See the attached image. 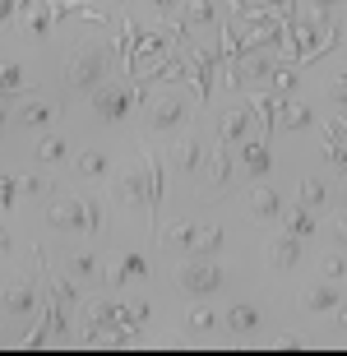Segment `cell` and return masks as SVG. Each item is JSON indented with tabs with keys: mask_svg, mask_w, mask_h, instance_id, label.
<instances>
[{
	"mask_svg": "<svg viewBox=\"0 0 347 356\" xmlns=\"http://www.w3.org/2000/svg\"><path fill=\"white\" fill-rule=\"evenodd\" d=\"M134 97H139V88H134V83H102V88L93 92V111L102 120H120V116H130Z\"/></svg>",
	"mask_w": 347,
	"mask_h": 356,
	"instance_id": "obj_3",
	"label": "cell"
},
{
	"mask_svg": "<svg viewBox=\"0 0 347 356\" xmlns=\"http://www.w3.org/2000/svg\"><path fill=\"white\" fill-rule=\"evenodd\" d=\"M0 125H5V111H0Z\"/></svg>",
	"mask_w": 347,
	"mask_h": 356,
	"instance_id": "obj_45",
	"label": "cell"
},
{
	"mask_svg": "<svg viewBox=\"0 0 347 356\" xmlns=\"http://www.w3.org/2000/svg\"><path fill=\"white\" fill-rule=\"evenodd\" d=\"M227 329L232 333H255V329H259V310H255V305H245V301H236L227 310Z\"/></svg>",
	"mask_w": 347,
	"mask_h": 356,
	"instance_id": "obj_21",
	"label": "cell"
},
{
	"mask_svg": "<svg viewBox=\"0 0 347 356\" xmlns=\"http://www.w3.org/2000/svg\"><path fill=\"white\" fill-rule=\"evenodd\" d=\"M282 222H287V236H296V241H310L320 227H315V218H310V209L306 204H296V209H287L282 213Z\"/></svg>",
	"mask_w": 347,
	"mask_h": 356,
	"instance_id": "obj_17",
	"label": "cell"
},
{
	"mask_svg": "<svg viewBox=\"0 0 347 356\" xmlns=\"http://www.w3.org/2000/svg\"><path fill=\"white\" fill-rule=\"evenodd\" d=\"M264 259H268L273 268H296V264H301V241L282 232V236H273V241H268Z\"/></svg>",
	"mask_w": 347,
	"mask_h": 356,
	"instance_id": "obj_9",
	"label": "cell"
},
{
	"mask_svg": "<svg viewBox=\"0 0 347 356\" xmlns=\"http://www.w3.org/2000/svg\"><path fill=\"white\" fill-rule=\"evenodd\" d=\"M236 153H241V167H245L255 181H264L268 167H273V158H268V144H264V139H245Z\"/></svg>",
	"mask_w": 347,
	"mask_h": 356,
	"instance_id": "obj_8",
	"label": "cell"
},
{
	"mask_svg": "<svg viewBox=\"0 0 347 356\" xmlns=\"http://www.w3.org/2000/svg\"><path fill=\"white\" fill-rule=\"evenodd\" d=\"M292 5H296V0H268V10H278L282 19H292Z\"/></svg>",
	"mask_w": 347,
	"mask_h": 356,
	"instance_id": "obj_39",
	"label": "cell"
},
{
	"mask_svg": "<svg viewBox=\"0 0 347 356\" xmlns=\"http://www.w3.org/2000/svg\"><path fill=\"white\" fill-rule=\"evenodd\" d=\"M19 190H24V195H47L51 185L42 181V176H19Z\"/></svg>",
	"mask_w": 347,
	"mask_h": 356,
	"instance_id": "obj_35",
	"label": "cell"
},
{
	"mask_svg": "<svg viewBox=\"0 0 347 356\" xmlns=\"http://www.w3.org/2000/svg\"><path fill=\"white\" fill-rule=\"evenodd\" d=\"M19 120H24L28 130H42V125H51V120H56V106L51 102H33V106L19 111Z\"/></svg>",
	"mask_w": 347,
	"mask_h": 356,
	"instance_id": "obj_24",
	"label": "cell"
},
{
	"mask_svg": "<svg viewBox=\"0 0 347 356\" xmlns=\"http://www.w3.org/2000/svg\"><path fill=\"white\" fill-rule=\"evenodd\" d=\"M0 254H10V232L0 227Z\"/></svg>",
	"mask_w": 347,
	"mask_h": 356,
	"instance_id": "obj_40",
	"label": "cell"
},
{
	"mask_svg": "<svg viewBox=\"0 0 347 356\" xmlns=\"http://www.w3.org/2000/svg\"><path fill=\"white\" fill-rule=\"evenodd\" d=\"M320 273L324 277H343L347 273V259H343V254H324V259H320Z\"/></svg>",
	"mask_w": 347,
	"mask_h": 356,
	"instance_id": "obj_33",
	"label": "cell"
},
{
	"mask_svg": "<svg viewBox=\"0 0 347 356\" xmlns=\"http://www.w3.org/2000/svg\"><path fill=\"white\" fill-rule=\"evenodd\" d=\"M107 65H111V47H88L65 65V79L74 88H93L97 79H107Z\"/></svg>",
	"mask_w": 347,
	"mask_h": 356,
	"instance_id": "obj_2",
	"label": "cell"
},
{
	"mask_svg": "<svg viewBox=\"0 0 347 356\" xmlns=\"http://www.w3.org/2000/svg\"><path fill=\"white\" fill-rule=\"evenodd\" d=\"M144 273H148V259L139 250H125V254H120V268L111 273V287H125L130 277H144Z\"/></svg>",
	"mask_w": 347,
	"mask_h": 356,
	"instance_id": "obj_19",
	"label": "cell"
},
{
	"mask_svg": "<svg viewBox=\"0 0 347 356\" xmlns=\"http://www.w3.org/2000/svg\"><path fill=\"white\" fill-rule=\"evenodd\" d=\"M19 83H24V65H19V60H5V65H0V92H14Z\"/></svg>",
	"mask_w": 347,
	"mask_h": 356,
	"instance_id": "obj_30",
	"label": "cell"
},
{
	"mask_svg": "<svg viewBox=\"0 0 347 356\" xmlns=\"http://www.w3.org/2000/svg\"><path fill=\"white\" fill-rule=\"evenodd\" d=\"M250 139V111L245 106H232L227 116H223V144H245Z\"/></svg>",
	"mask_w": 347,
	"mask_h": 356,
	"instance_id": "obj_12",
	"label": "cell"
},
{
	"mask_svg": "<svg viewBox=\"0 0 347 356\" xmlns=\"http://www.w3.org/2000/svg\"><path fill=\"white\" fill-rule=\"evenodd\" d=\"M324 144H329V148L347 144V116H334L329 125H324Z\"/></svg>",
	"mask_w": 347,
	"mask_h": 356,
	"instance_id": "obj_31",
	"label": "cell"
},
{
	"mask_svg": "<svg viewBox=\"0 0 347 356\" xmlns=\"http://www.w3.org/2000/svg\"><path fill=\"white\" fill-rule=\"evenodd\" d=\"M65 153H70V148H65V139H60V134H47V139L38 144V158L42 162H60Z\"/></svg>",
	"mask_w": 347,
	"mask_h": 356,
	"instance_id": "obj_28",
	"label": "cell"
},
{
	"mask_svg": "<svg viewBox=\"0 0 347 356\" xmlns=\"http://www.w3.org/2000/svg\"><path fill=\"white\" fill-rule=\"evenodd\" d=\"M195 236H200V222H190V218H176V222H167V232H162V245H172V250H186V254H190Z\"/></svg>",
	"mask_w": 347,
	"mask_h": 356,
	"instance_id": "obj_13",
	"label": "cell"
},
{
	"mask_svg": "<svg viewBox=\"0 0 347 356\" xmlns=\"http://www.w3.org/2000/svg\"><path fill=\"white\" fill-rule=\"evenodd\" d=\"M172 162H176V172H200V162H204V144L195 139V134H186V139L176 144Z\"/></svg>",
	"mask_w": 347,
	"mask_h": 356,
	"instance_id": "obj_16",
	"label": "cell"
},
{
	"mask_svg": "<svg viewBox=\"0 0 347 356\" xmlns=\"http://www.w3.org/2000/svg\"><path fill=\"white\" fill-rule=\"evenodd\" d=\"M245 209H250V218H259V222H282V199L273 195V190H264V185L250 190V204H245Z\"/></svg>",
	"mask_w": 347,
	"mask_h": 356,
	"instance_id": "obj_10",
	"label": "cell"
},
{
	"mask_svg": "<svg viewBox=\"0 0 347 356\" xmlns=\"http://www.w3.org/2000/svg\"><path fill=\"white\" fill-rule=\"evenodd\" d=\"M83 213H88V236H97V232H102V199L88 195L83 199Z\"/></svg>",
	"mask_w": 347,
	"mask_h": 356,
	"instance_id": "obj_32",
	"label": "cell"
},
{
	"mask_svg": "<svg viewBox=\"0 0 347 356\" xmlns=\"http://www.w3.org/2000/svg\"><path fill=\"white\" fill-rule=\"evenodd\" d=\"M315 5H347V0H315Z\"/></svg>",
	"mask_w": 347,
	"mask_h": 356,
	"instance_id": "obj_43",
	"label": "cell"
},
{
	"mask_svg": "<svg viewBox=\"0 0 347 356\" xmlns=\"http://www.w3.org/2000/svg\"><path fill=\"white\" fill-rule=\"evenodd\" d=\"M33 305H38V287H33V282H14V287L0 296V310H5V315H28Z\"/></svg>",
	"mask_w": 347,
	"mask_h": 356,
	"instance_id": "obj_11",
	"label": "cell"
},
{
	"mask_svg": "<svg viewBox=\"0 0 347 356\" xmlns=\"http://www.w3.org/2000/svg\"><path fill=\"white\" fill-rule=\"evenodd\" d=\"M186 65H190V83H195V88H200V97L209 102V97H213V56L195 47V51L186 56Z\"/></svg>",
	"mask_w": 347,
	"mask_h": 356,
	"instance_id": "obj_7",
	"label": "cell"
},
{
	"mask_svg": "<svg viewBox=\"0 0 347 356\" xmlns=\"http://www.w3.org/2000/svg\"><path fill=\"white\" fill-rule=\"evenodd\" d=\"M334 97H338V106L347 111V74H338V79H334Z\"/></svg>",
	"mask_w": 347,
	"mask_h": 356,
	"instance_id": "obj_37",
	"label": "cell"
},
{
	"mask_svg": "<svg viewBox=\"0 0 347 356\" xmlns=\"http://www.w3.org/2000/svg\"><path fill=\"white\" fill-rule=\"evenodd\" d=\"M51 24H56L51 5H38V10H28V14H24V38H28V42H47Z\"/></svg>",
	"mask_w": 347,
	"mask_h": 356,
	"instance_id": "obj_14",
	"label": "cell"
},
{
	"mask_svg": "<svg viewBox=\"0 0 347 356\" xmlns=\"http://www.w3.org/2000/svg\"><path fill=\"white\" fill-rule=\"evenodd\" d=\"M144 162V158H139ZM116 199L125 204L130 213H148V167L139 172V167H130V172H120L116 181Z\"/></svg>",
	"mask_w": 347,
	"mask_h": 356,
	"instance_id": "obj_4",
	"label": "cell"
},
{
	"mask_svg": "<svg viewBox=\"0 0 347 356\" xmlns=\"http://www.w3.org/2000/svg\"><path fill=\"white\" fill-rule=\"evenodd\" d=\"M218 315H213V305H190L186 310V333H213Z\"/></svg>",
	"mask_w": 347,
	"mask_h": 356,
	"instance_id": "obj_22",
	"label": "cell"
},
{
	"mask_svg": "<svg viewBox=\"0 0 347 356\" xmlns=\"http://www.w3.org/2000/svg\"><path fill=\"white\" fill-rule=\"evenodd\" d=\"M329 162H334L338 172H347V144H338V148H329Z\"/></svg>",
	"mask_w": 347,
	"mask_h": 356,
	"instance_id": "obj_36",
	"label": "cell"
},
{
	"mask_svg": "<svg viewBox=\"0 0 347 356\" xmlns=\"http://www.w3.org/2000/svg\"><path fill=\"white\" fill-rule=\"evenodd\" d=\"M14 14H19V0H0V24H10Z\"/></svg>",
	"mask_w": 347,
	"mask_h": 356,
	"instance_id": "obj_38",
	"label": "cell"
},
{
	"mask_svg": "<svg viewBox=\"0 0 347 356\" xmlns=\"http://www.w3.org/2000/svg\"><path fill=\"white\" fill-rule=\"evenodd\" d=\"M186 116H190V106L181 102L176 92H162L158 102H153V130H158V134L176 130V125H181V120H186Z\"/></svg>",
	"mask_w": 347,
	"mask_h": 356,
	"instance_id": "obj_5",
	"label": "cell"
},
{
	"mask_svg": "<svg viewBox=\"0 0 347 356\" xmlns=\"http://www.w3.org/2000/svg\"><path fill=\"white\" fill-rule=\"evenodd\" d=\"M19 195H24V190H19V176L0 172V218H5V213H10L14 204H19Z\"/></svg>",
	"mask_w": 347,
	"mask_h": 356,
	"instance_id": "obj_25",
	"label": "cell"
},
{
	"mask_svg": "<svg viewBox=\"0 0 347 356\" xmlns=\"http://www.w3.org/2000/svg\"><path fill=\"white\" fill-rule=\"evenodd\" d=\"M268 79H273V92H278V97H287V92L296 88V70L292 65H273V74H268Z\"/></svg>",
	"mask_w": 347,
	"mask_h": 356,
	"instance_id": "obj_29",
	"label": "cell"
},
{
	"mask_svg": "<svg viewBox=\"0 0 347 356\" xmlns=\"http://www.w3.org/2000/svg\"><path fill=\"white\" fill-rule=\"evenodd\" d=\"M223 250V227H200V236L190 245V259H213Z\"/></svg>",
	"mask_w": 347,
	"mask_h": 356,
	"instance_id": "obj_20",
	"label": "cell"
},
{
	"mask_svg": "<svg viewBox=\"0 0 347 356\" xmlns=\"http://www.w3.org/2000/svg\"><path fill=\"white\" fill-rule=\"evenodd\" d=\"M338 329L347 333V305H338Z\"/></svg>",
	"mask_w": 347,
	"mask_h": 356,
	"instance_id": "obj_41",
	"label": "cell"
},
{
	"mask_svg": "<svg viewBox=\"0 0 347 356\" xmlns=\"http://www.w3.org/2000/svg\"><path fill=\"white\" fill-rule=\"evenodd\" d=\"M74 273L79 277H97V254H88V250L74 254Z\"/></svg>",
	"mask_w": 347,
	"mask_h": 356,
	"instance_id": "obj_34",
	"label": "cell"
},
{
	"mask_svg": "<svg viewBox=\"0 0 347 356\" xmlns=\"http://www.w3.org/2000/svg\"><path fill=\"white\" fill-rule=\"evenodd\" d=\"M111 5H125V0H111Z\"/></svg>",
	"mask_w": 347,
	"mask_h": 356,
	"instance_id": "obj_46",
	"label": "cell"
},
{
	"mask_svg": "<svg viewBox=\"0 0 347 356\" xmlns=\"http://www.w3.org/2000/svg\"><path fill=\"white\" fill-rule=\"evenodd\" d=\"M334 241H338V245H347V227H338V232H334Z\"/></svg>",
	"mask_w": 347,
	"mask_h": 356,
	"instance_id": "obj_42",
	"label": "cell"
},
{
	"mask_svg": "<svg viewBox=\"0 0 347 356\" xmlns=\"http://www.w3.org/2000/svg\"><path fill=\"white\" fill-rule=\"evenodd\" d=\"M186 24L190 28H209L213 24V0H190L186 5Z\"/></svg>",
	"mask_w": 347,
	"mask_h": 356,
	"instance_id": "obj_26",
	"label": "cell"
},
{
	"mask_svg": "<svg viewBox=\"0 0 347 356\" xmlns=\"http://www.w3.org/2000/svg\"><path fill=\"white\" fill-rule=\"evenodd\" d=\"M301 305H306L310 315H329V310H338L343 301H338L334 287H306V291H301Z\"/></svg>",
	"mask_w": 347,
	"mask_h": 356,
	"instance_id": "obj_18",
	"label": "cell"
},
{
	"mask_svg": "<svg viewBox=\"0 0 347 356\" xmlns=\"http://www.w3.org/2000/svg\"><path fill=\"white\" fill-rule=\"evenodd\" d=\"M47 222L60 227V232H88V213H83V199H65V204H51V209H47Z\"/></svg>",
	"mask_w": 347,
	"mask_h": 356,
	"instance_id": "obj_6",
	"label": "cell"
},
{
	"mask_svg": "<svg viewBox=\"0 0 347 356\" xmlns=\"http://www.w3.org/2000/svg\"><path fill=\"white\" fill-rule=\"evenodd\" d=\"M343 227H347V209H343Z\"/></svg>",
	"mask_w": 347,
	"mask_h": 356,
	"instance_id": "obj_44",
	"label": "cell"
},
{
	"mask_svg": "<svg viewBox=\"0 0 347 356\" xmlns=\"http://www.w3.org/2000/svg\"><path fill=\"white\" fill-rule=\"evenodd\" d=\"M176 287L190 291V296H213L223 287V268L213 259H186V264L176 268Z\"/></svg>",
	"mask_w": 347,
	"mask_h": 356,
	"instance_id": "obj_1",
	"label": "cell"
},
{
	"mask_svg": "<svg viewBox=\"0 0 347 356\" xmlns=\"http://www.w3.org/2000/svg\"><path fill=\"white\" fill-rule=\"evenodd\" d=\"M79 176H88V181H97V176H107L111 172V162H107V153H97V148H88V153H79Z\"/></svg>",
	"mask_w": 347,
	"mask_h": 356,
	"instance_id": "obj_23",
	"label": "cell"
},
{
	"mask_svg": "<svg viewBox=\"0 0 347 356\" xmlns=\"http://www.w3.org/2000/svg\"><path fill=\"white\" fill-rule=\"evenodd\" d=\"M310 120H315L310 102H278V125L282 130H310Z\"/></svg>",
	"mask_w": 347,
	"mask_h": 356,
	"instance_id": "obj_15",
	"label": "cell"
},
{
	"mask_svg": "<svg viewBox=\"0 0 347 356\" xmlns=\"http://www.w3.org/2000/svg\"><path fill=\"white\" fill-rule=\"evenodd\" d=\"M324 199H329L324 181H320V176H306V181H301V204H306V209H320Z\"/></svg>",
	"mask_w": 347,
	"mask_h": 356,
	"instance_id": "obj_27",
	"label": "cell"
}]
</instances>
